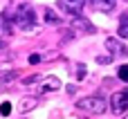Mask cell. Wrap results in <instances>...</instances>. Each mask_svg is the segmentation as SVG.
<instances>
[{
    "label": "cell",
    "instance_id": "obj_4",
    "mask_svg": "<svg viewBox=\"0 0 128 119\" xmlns=\"http://www.w3.org/2000/svg\"><path fill=\"white\" fill-rule=\"evenodd\" d=\"M56 7H61L65 14H70V16H74V18H81V9L86 7V2H81V0H79V2H63V0H61V2H56Z\"/></svg>",
    "mask_w": 128,
    "mask_h": 119
},
{
    "label": "cell",
    "instance_id": "obj_5",
    "mask_svg": "<svg viewBox=\"0 0 128 119\" xmlns=\"http://www.w3.org/2000/svg\"><path fill=\"white\" fill-rule=\"evenodd\" d=\"M106 47L115 54V56H128V47L124 43H119L115 36H110V38H106Z\"/></svg>",
    "mask_w": 128,
    "mask_h": 119
},
{
    "label": "cell",
    "instance_id": "obj_11",
    "mask_svg": "<svg viewBox=\"0 0 128 119\" xmlns=\"http://www.w3.org/2000/svg\"><path fill=\"white\" fill-rule=\"evenodd\" d=\"M45 20H47L50 25H61V18H58V16L54 14V9H50V7L45 9Z\"/></svg>",
    "mask_w": 128,
    "mask_h": 119
},
{
    "label": "cell",
    "instance_id": "obj_7",
    "mask_svg": "<svg viewBox=\"0 0 128 119\" xmlns=\"http://www.w3.org/2000/svg\"><path fill=\"white\" fill-rule=\"evenodd\" d=\"M72 27H76V29H81V32H88V34H94L92 22H90V20H83V18H74V20H72Z\"/></svg>",
    "mask_w": 128,
    "mask_h": 119
},
{
    "label": "cell",
    "instance_id": "obj_18",
    "mask_svg": "<svg viewBox=\"0 0 128 119\" xmlns=\"http://www.w3.org/2000/svg\"><path fill=\"white\" fill-rule=\"evenodd\" d=\"M97 61H99L101 65H104V63H112V56H99Z\"/></svg>",
    "mask_w": 128,
    "mask_h": 119
},
{
    "label": "cell",
    "instance_id": "obj_9",
    "mask_svg": "<svg viewBox=\"0 0 128 119\" xmlns=\"http://www.w3.org/2000/svg\"><path fill=\"white\" fill-rule=\"evenodd\" d=\"M36 104H38L36 99H32V97H25V99H22V101L18 104V110H20V112H27V110L36 108Z\"/></svg>",
    "mask_w": 128,
    "mask_h": 119
},
{
    "label": "cell",
    "instance_id": "obj_8",
    "mask_svg": "<svg viewBox=\"0 0 128 119\" xmlns=\"http://www.w3.org/2000/svg\"><path fill=\"white\" fill-rule=\"evenodd\" d=\"M117 2H112V0H106V2H101V0H94V2H90V7L92 9H97V11H112V7H115Z\"/></svg>",
    "mask_w": 128,
    "mask_h": 119
},
{
    "label": "cell",
    "instance_id": "obj_14",
    "mask_svg": "<svg viewBox=\"0 0 128 119\" xmlns=\"http://www.w3.org/2000/svg\"><path fill=\"white\" fill-rule=\"evenodd\" d=\"M86 72H88V70H86V65H83V63H79V65H76V79L81 81V79L86 76Z\"/></svg>",
    "mask_w": 128,
    "mask_h": 119
},
{
    "label": "cell",
    "instance_id": "obj_6",
    "mask_svg": "<svg viewBox=\"0 0 128 119\" xmlns=\"http://www.w3.org/2000/svg\"><path fill=\"white\" fill-rule=\"evenodd\" d=\"M61 88V79H56V76H45V81H43V86H40V92L45 94V92H54V90H58Z\"/></svg>",
    "mask_w": 128,
    "mask_h": 119
},
{
    "label": "cell",
    "instance_id": "obj_13",
    "mask_svg": "<svg viewBox=\"0 0 128 119\" xmlns=\"http://www.w3.org/2000/svg\"><path fill=\"white\" fill-rule=\"evenodd\" d=\"M40 79H45V76H40V74H34V76H27V79H22V83H25V86H34V83H38Z\"/></svg>",
    "mask_w": 128,
    "mask_h": 119
},
{
    "label": "cell",
    "instance_id": "obj_15",
    "mask_svg": "<svg viewBox=\"0 0 128 119\" xmlns=\"http://www.w3.org/2000/svg\"><path fill=\"white\" fill-rule=\"evenodd\" d=\"M0 112H2V115H9V112H11V104H9V101H2V106H0Z\"/></svg>",
    "mask_w": 128,
    "mask_h": 119
},
{
    "label": "cell",
    "instance_id": "obj_17",
    "mask_svg": "<svg viewBox=\"0 0 128 119\" xmlns=\"http://www.w3.org/2000/svg\"><path fill=\"white\" fill-rule=\"evenodd\" d=\"M14 76H16V72H14V74H11V72H4V74H2V81H4V83H9Z\"/></svg>",
    "mask_w": 128,
    "mask_h": 119
},
{
    "label": "cell",
    "instance_id": "obj_2",
    "mask_svg": "<svg viewBox=\"0 0 128 119\" xmlns=\"http://www.w3.org/2000/svg\"><path fill=\"white\" fill-rule=\"evenodd\" d=\"M76 108L79 110H86L90 115H104L108 106H106V101L101 97H83V99L76 101Z\"/></svg>",
    "mask_w": 128,
    "mask_h": 119
},
{
    "label": "cell",
    "instance_id": "obj_1",
    "mask_svg": "<svg viewBox=\"0 0 128 119\" xmlns=\"http://www.w3.org/2000/svg\"><path fill=\"white\" fill-rule=\"evenodd\" d=\"M14 20H16V25H20L25 32H29V29L36 25V11H34V7H32L29 2H20V4L16 7V11H14Z\"/></svg>",
    "mask_w": 128,
    "mask_h": 119
},
{
    "label": "cell",
    "instance_id": "obj_16",
    "mask_svg": "<svg viewBox=\"0 0 128 119\" xmlns=\"http://www.w3.org/2000/svg\"><path fill=\"white\" fill-rule=\"evenodd\" d=\"M29 63H32V65L40 63V54H29Z\"/></svg>",
    "mask_w": 128,
    "mask_h": 119
},
{
    "label": "cell",
    "instance_id": "obj_3",
    "mask_svg": "<svg viewBox=\"0 0 128 119\" xmlns=\"http://www.w3.org/2000/svg\"><path fill=\"white\" fill-rule=\"evenodd\" d=\"M110 106L115 115H124L128 110V92H115L110 97Z\"/></svg>",
    "mask_w": 128,
    "mask_h": 119
},
{
    "label": "cell",
    "instance_id": "obj_12",
    "mask_svg": "<svg viewBox=\"0 0 128 119\" xmlns=\"http://www.w3.org/2000/svg\"><path fill=\"white\" fill-rule=\"evenodd\" d=\"M117 76H119L124 83H128V65H122V68L117 70Z\"/></svg>",
    "mask_w": 128,
    "mask_h": 119
},
{
    "label": "cell",
    "instance_id": "obj_19",
    "mask_svg": "<svg viewBox=\"0 0 128 119\" xmlns=\"http://www.w3.org/2000/svg\"><path fill=\"white\" fill-rule=\"evenodd\" d=\"M124 119H128V115H124Z\"/></svg>",
    "mask_w": 128,
    "mask_h": 119
},
{
    "label": "cell",
    "instance_id": "obj_10",
    "mask_svg": "<svg viewBox=\"0 0 128 119\" xmlns=\"http://www.w3.org/2000/svg\"><path fill=\"white\" fill-rule=\"evenodd\" d=\"M117 34H119V38H128V16H122L119 27H117Z\"/></svg>",
    "mask_w": 128,
    "mask_h": 119
}]
</instances>
